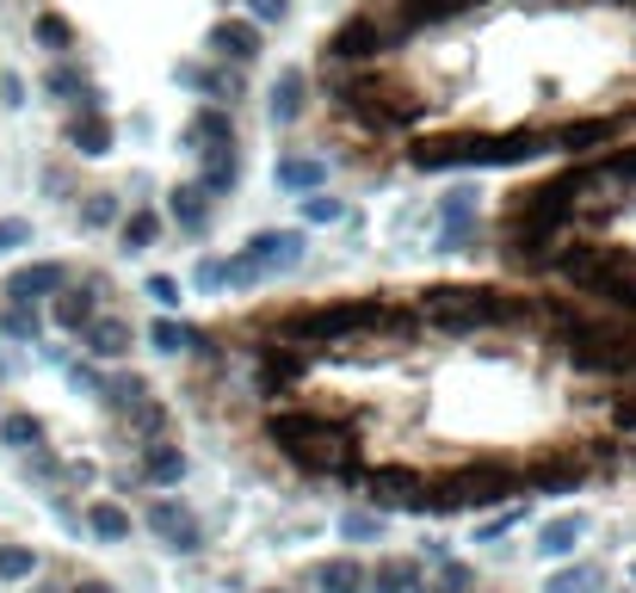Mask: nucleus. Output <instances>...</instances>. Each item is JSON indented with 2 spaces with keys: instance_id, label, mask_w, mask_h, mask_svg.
I'll return each instance as SVG.
<instances>
[{
  "instance_id": "1",
  "label": "nucleus",
  "mask_w": 636,
  "mask_h": 593,
  "mask_svg": "<svg viewBox=\"0 0 636 593\" xmlns=\"http://www.w3.org/2000/svg\"><path fill=\"white\" fill-rule=\"evenodd\" d=\"M562 180H569V198H575V217H569L562 235H606V242L624 248V279L599 297V309L636 322V143L569 161Z\"/></svg>"
},
{
  "instance_id": "2",
  "label": "nucleus",
  "mask_w": 636,
  "mask_h": 593,
  "mask_svg": "<svg viewBox=\"0 0 636 593\" xmlns=\"http://www.w3.org/2000/svg\"><path fill=\"white\" fill-rule=\"evenodd\" d=\"M266 440L278 445L290 464H303L309 477L365 482V464L352 452V421H340V415H322V408H278L266 421Z\"/></svg>"
},
{
  "instance_id": "3",
  "label": "nucleus",
  "mask_w": 636,
  "mask_h": 593,
  "mask_svg": "<svg viewBox=\"0 0 636 593\" xmlns=\"http://www.w3.org/2000/svg\"><path fill=\"white\" fill-rule=\"evenodd\" d=\"M334 106H340V118H352V124L371 131V136L414 131V124L426 118V99L414 94L408 81L384 75L377 62H371V69H352V75L334 69Z\"/></svg>"
},
{
  "instance_id": "4",
  "label": "nucleus",
  "mask_w": 636,
  "mask_h": 593,
  "mask_svg": "<svg viewBox=\"0 0 636 593\" xmlns=\"http://www.w3.org/2000/svg\"><path fill=\"white\" fill-rule=\"evenodd\" d=\"M408 161L421 173H445V168H507L501 131H451V136H426L408 149Z\"/></svg>"
},
{
  "instance_id": "5",
  "label": "nucleus",
  "mask_w": 636,
  "mask_h": 593,
  "mask_svg": "<svg viewBox=\"0 0 636 593\" xmlns=\"http://www.w3.org/2000/svg\"><path fill=\"white\" fill-rule=\"evenodd\" d=\"M389 50H402V44H396V32L384 25V13H352V20L328 38L334 69H371V62L389 57Z\"/></svg>"
},
{
  "instance_id": "6",
  "label": "nucleus",
  "mask_w": 636,
  "mask_h": 593,
  "mask_svg": "<svg viewBox=\"0 0 636 593\" xmlns=\"http://www.w3.org/2000/svg\"><path fill=\"white\" fill-rule=\"evenodd\" d=\"M174 81H179V87H192V94H204L211 106H241V99H248V81H241V69H235V62H211V69L179 62Z\"/></svg>"
},
{
  "instance_id": "7",
  "label": "nucleus",
  "mask_w": 636,
  "mask_h": 593,
  "mask_svg": "<svg viewBox=\"0 0 636 593\" xmlns=\"http://www.w3.org/2000/svg\"><path fill=\"white\" fill-rule=\"evenodd\" d=\"M365 489H371V507H384V514H396V507L426 514L433 507V489L414 470H377V477H365Z\"/></svg>"
},
{
  "instance_id": "8",
  "label": "nucleus",
  "mask_w": 636,
  "mask_h": 593,
  "mask_svg": "<svg viewBox=\"0 0 636 593\" xmlns=\"http://www.w3.org/2000/svg\"><path fill=\"white\" fill-rule=\"evenodd\" d=\"M62 143H68L80 161H99V155H112L117 131H112V118H105V106H80V112H68V124H62Z\"/></svg>"
},
{
  "instance_id": "9",
  "label": "nucleus",
  "mask_w": 636,
  "mask_h": 593,
  "mask_svg": "<svg viewBox=\"0 0 636 593\" xmlns=\"http://www.w3.org/2000/svg\"><path fill=\"white\" fill-rule=\"evenodd\" d=\"M149 532L174 551H198V514L179 495H154L149 501Z\"/></svg>"
},
{
  "instance_id": "10",
  "label": "nucleus",
  "mask_w": 636,
  "mask_h": 593,
  "mask_svg": "<svg viewBox=\"0 0 636 593\" xmlns=\"http://www.w3.org/2000/svg\"><path fill=\"white\" fill-rule=\"evenodd\" d=\"M68 285V267L62 260H32V267L7 272V304H43Z\"/></svg>"
},
{
  "instance_id": "11",
  "label": "nucleus",
  "mask_w": 636,
  "mask_h": 593,
  "mask_svg": "<svg viewBox=\"0 0 636 593\" xmlns=\"http://www.w3.org/2000/svg\"><path fill=\"white\" fill-rule=\"evenodd\" d=\"M260 32L266 25H253V20H216L211 25V50H216V62H235V69H248V62H260Z\"/></svg>"
},
{
  "instance_id": "12",
  "label": "nucleus",
  "mask_w": 636,
  "mask_h": 593,
  "mask_svg": "<svg viewBox=\"0 0 636 593\" xmlns=\"http://www.w3.org/2000/svg\"><path fill=\"white\" fill-rule=\"evenodd\" d=\"M43 94L62 99L68 112H80V106H105V99H99V87H93V75H87L80 62H68V57L50 62V75H43Z\"/></svg>"
},
{
  "instance_id": "13",
  "label": "nucleus",
  "mask_w": 636,
  "mask_h": 593,
  "mask_svg": "<svg viewBox=\"0 0 636 593\" xmlns=\"http://www.w3.org/2000/svg\"><path fill=\"white\" fill-rule=\"evenodd\" d=\"M476 198H483L476 186H458L451 198H445V223H439V248L445 254H463L470 242H476Z\"/></svg>"
},
{
  "instance_id": "14",
  "label": "nucleus",
  "mask_w": 636,
  "mask_h": 593,
  "mask_svg": "<svg viewBox=\"0 0 636 593\" xmlns=\"http://www.w3.org/2000/svg\"><path fill=\"white\" fill-rule=\"evenodd\" d=\"M99 316V285L87 279V285H62L57 297H50V322L62 328V334H87V322Z\"/></svg>"
},
{
  "instance_id": "15",
  "label": "nucleus",
  "mask_w": 636,
  "mask_h": 593,
  "mask_svg": "<svg viewBox=\"0 0 636 593\" xmlns=\"http://www.w3.org/2000/svg\"><path fill=\"white\" fill-rule=\"evenodd\" d=\"M248 254L260 260L266 272H290V267H303V254H309V242H303V230H260L248 242Z\"/></svg>"
},
{
  "instance_id": "16",
  "label": "nucleus",
  "mask_w": 636,
  "mask_h": 593,
  "mask_svg": "<svg viewBox=\"0 0 636 593\" xmlns=\"http://www.w3.org/2000/svg\"><path fill=\"white\" fill-rule=\"evenodd\" d=\"M272 106H266V118L278 124V131H290L297 118H303V106H309V75L303 69H278V81H272Z\"/></svg>"
},
{
  "instance_id": "17",
  "label": "nucleus",
  "mask_w": 636,
  "mask_h": 593,
  "mask_svg": "<svg viewBox=\"0 0 636 593\" xmlns=\"http://www.w3.org/2000/svg\"><path fill=\"white\" fill-rule=\"evenodd\" d=\"M309 588L315 593H365L371 588V569L359 556H328V563H315L309 569Z\"/></svg>"
},
{
  "instance_id": "18",
  "label": "nucleus",
  "mask_w": 636,
  "mask_h": 593,
  "mask_svg": "<svg viewBox=\"0 0 636 593\" xmlns=\"http://www.w3.org/2000/svg\"><path fill=\"white\" fill-rule=\"evenodd\" d=\"M198 186L211 192V198H229L235 186H241V155L229 149H198Z\"/></svg>"
},
{
  "instance_id": "19",
  "label": "nucleus",
  "mask_w": 636,
  "mask_h": 593,
  "mask_svg": "<svg viewBox=\"0 0 636 593\" xmlns=\"http://www.w3.org/2000/svg\"><path fill=\"white\" fill-rule=\"evenodd\" d=\"M167 211H174V223L186 235H204V230H211V192L198 186V180H186V186L167 192Z\"/></svg>"
},
{
  "instance_id": "20",
  "label": "nucleus",
  "mask_w": 636,
  "mask_h": 593,
  "mask_svg": "<svg viewBox=\"0 0 636 593\" xmlns=\"http://www.w3.org/2000/svg\"><path fill=\"white\" fill-rule=\"evenodd\" d=\"M80 341H87L93 359H124V353H130V322H124V316H93Z\"/></svg>"
},
{
  "instance_id": "21",
  "label": "nucleus",
  "mask_w": 636,
  "mask_h": 593,
  "mask_svg": "<svg viewBox=\"0 0 636 593\" xmlns=\"http://www.w3.org/2000/svg\"><path fill=\"white\" fill-rule=\"evenodd\" d=\"M142 477H149L154 489H174V482L186 477V452H179L174 440H149L142 445Z\"/></svg>"
},
{
  "instance_id": "22",
  "label": "nucleus",
  "mask_w": 636,
  "mask_h": 593,
  "mask_svg": "<svg viewBox=\"0 0 636 593\" xmlns=\"http://www.w3.org/2000/svg\"><path fill=\"white\" fill-rule=\"evenodd\" d=\"M99 403H105L117 421H124L136 403H149V383L136 378V371H105V378H99Z\"/></svg>"
},
{
  "instance_id": "23",
  "label": "nucleus",
  "mask_w": 636,
  "mask_h": 593,
  "mask_svg": "<svg viewBox=\"0 0 636 593\" xmlns=\"http://www.w3.org/2000/svg\"><path fill=\"white\" fill-rule=\"evenodd\" d=\"M371 588L377 593H426L421 588V563H414V556H384V563L371 569Z\"/></svg>"
},
{
  "instance_id": "24",
  "label": "nucleus",
  "mask_w": 636,
  "mask_h": 593,
  "mask_svg": "<svg viewBox=\"0 0 636 593\" xmlns=\"http://www.w3.org/2000/svg\"><path fill=\"white\" fill-rule=\"evenodd\" d=\"M322 180H328V161H315V155H285L278 161V186L297 192V198L303 192H322Z\"/></svg>"
},
{
  "instance_id": "25",
  "label": "nucleus",
  "mask_w": 636,
  "mask_h": 593,
  "mask_svg": "<svg viewBox=\"0 0 636 593\" xmlns=\"http://www.w3.org/2000/svg\"><path fill=\"white\" fill-rule=\"evenodd\" d=\"M192 143H198V149H229V143H235L229 106H198V112H192Z\"/></svg>"
},
{
  "instance_id": "26",
  "label": "nucleus",
  "mask_w": 636,
  "mask_h": 593,
  "mask_svg": "<svg viewBox=\"0 0 636 593\" xmlns=\"http://www.w3.org/2000/svg\"><path fill=\"white\" fill-rule=\"evenodd\" d=\"M117 242H124V254H149L154 242H161V217L142 205V211H130L124 223H117Z\"/></svg>"
},
{
  "instance_id": "27",
  "label": "nucleus",
  "mask_w": 636,
  "mask_h": 593,
  "mask_svg": "<svg viewBox=\"0 0 636 593\" xmlns=\"http://www.w3.org/2000/svg\"><path fill=\"white\" fill-rule=\"evenodd\" d=\"M0 440L13 445V452H38L43 445V421L38 415H25V408H13V415L0 421Z\"/></svg>"
},
{
  "instance_id": "28",
  "label": "nucleus",
  "mask_w": 636,
  "mask_h": 593,
  "mask_svg": "<svg viewBox=\"0 0 636 593\" xmlns=\"http://www.w3.org/2000/svg\"><path fill=\"white\" fill-rule=\"evenodd\" d=\"M112 223H124L117 192H87V205H80V230H112Z\"/></svg>"
},
{
  "instance_id": "29",
  "label": "nucleus",
  "mask_w": 636,
  "mask_h": 593,
  "mask_svg": "<svg viewBox=\"0 0 636 593\" xmlns=\"http://www.w3.org/2000/svg\"><path fill=\"white\" fill-rule=\"evenodd\" d=\"M192 341H198V328L174 322V316H161V322L149 328V346H154V353H192Z\"/></svg>"
},
{
  "instance_id": "30",
  "label": "nucleus",
  "mask_w": 636,
  "mask_h": 593,
  "mask_svg": "<svg viewBox=\"0 0 636 593\" xmlns=\"http://www.w3.org/2000/svg\"><path fill=\"white\" fill-rule=\"evenodd\" d=\"M32 32H38V44L50 50V57H68V50H75V25L62 20V13H38Z\"/></svg>"
},
{
  "instance_id": "31",
  "label": "nucleus",
  "mask_w": 636,
  "mask_h": 593,
  "mask_svg": "<svg viewBox=\"0 0 636 593\" xmlns=\"http://www.w3.org/2000/svg\"><path fill=\"white\" fill-rule=\"evenodd\" d=\"M87 532H93V538H112V544H117V538H130V514H124L117 501H99L93 514H87Z\"/></svg>"
},
{
  "instance_id": "32",
  "label": "nucleus",
  "mask_w": 636,
  "mask_h": 593,
  "mask_svg": "<svg viewBox=\"0 0 636 593\" xmlns=\"http://www.w3.org/2000/svg\"><path fill=\"white\" fill-rule=\"evenodd\" d=\"M575 538H581V514H562V519H550V526H544L538 551L544 556H569V551H575Z\"/></svg>"
},
{
  "instance_id": "33",
  "label": "nucleus",
  "mask_w": 636,
  "mask_h": 593,
  "mask_svg": "<svg viewBox=\"0 0 636 593\" xmlns=\"http://www.w3.org/2000/svg\"><path fill=\"white\" fill-rule=\"evenodd\" d=\"M124 427H136L142 440H167V427H174V421H167V408L149 396V403H136L130 415H124Z\"/></svg>"
},
{
  "instance_id": "34",
  "label": "nucleus",
  "mask_w": 636,
  "mask_h": 593,
  "mask_svg": "<svg viewBox=\"0 0 636 593\" xmlns=\"http://www.w3.org/2000/svg\"><path fill=\"white\" fill-rule=\"evenodd\" d=\"M0 334L7 341H38V304H7V316H0Z\"/></svg>"
},
{
  "instance_id": "35",
  "label": "nucleus",
  "mask_w": 636,
  "mask_h": 593,
  "mask_svg": "<svg viewBox=\"0 0 636 593\" xmlns=\"http://www.w3.org/2000/svg\"><path fill=\"white\" fill-rule=\"evenodd\" d=\"M297 205H303V223H340V217H347V205H340L334 192H303Z\"/></svg>"
},
{
  "instance_id": "36",
  "label": "nucleus",
  "mask_w": 636,
  "mask_h": 593,
  "mask_svg": "<svg viewBox=\"0 0 636 593\" xmlns=\"http://www.w3.org/2000/svg\"><path fill=\"white\" fill-rule=\"evenodd\" d=\"M25 575H38V551H25V544H0V581H25Z\"/></svg>"
},
{
  "instance_id": "37",
  "label": "nucleus",
  "mask_w": 636,
  "mask_h": 593,
  "mask_svg": "<svg viewBox=\"0 0 636 593\" xmlns=\"http://www.w3.org/2000/svg\"><path fill=\"white\" fill-rule=\"evenodd\" d=\"M260 279H266V267H260V260H253V254H235V260H229V285H235V291L260 285Z\"/></svg>"
},
{
  "instance_id": "38",
  "label": "nucleus",
  "mask_w": 636,
  "mask_h": 593,
  "mask_svg": "<svg viewBox=\"0 0 636 593\" xmlns=\"http://www.w3.org/2000/svg\"><path fill=\"white\" fill-rule=\"evenodd\" d=\"M470 588H476V575L463 569V563H445L439 581H433V593H470Z\"/></svg>"
},
{
  "instance_id": "39",
  "label": "nucleus",
  "mask_w": 636,
  "mask_h": 593,
  "mask_svg": "<svg viewBox=\"0 0 636 593\" xmlns=\"http://www.w3.org/2000/svg\"><path fill=\"white\" fill-rule=\"evenodd\" d=\"M248 20L253 25H285L290 20V0H248Z\"/></svg>"
},
{
  "instance_id": "40",
  "label": "nucleus",
  "mask_w": 636,
  "mask_h": 593,
  "mask_svg": "<svg viewBox=\"0 0 636 593\" xmlns=\"http://www.w3.org/2000/svg\"><path fill=\"white\" fill-rule=\"evenodd\" d=\"M25 242H32V223H25V217H0V254L25 248Z\"/></svg>"
},
{
  "instance_id": "41",
  "label": "nucleus",
  "mask_w": 636,
  "mask_h": 593,
  "mask_svg": "<svg viewBox=\"0 0 636 593\" xmlns=\"http://www.w3.org/2000/svg\"><path fill=\"white\" fill-rule=\"evenodd\" d=\"M340 532L359 538V544H371V538L384 532V519H377V514H347V519H340Z\"/></svg>"
},
{
  "instance_id": "42",
  "label": "nucleus",
  "mask_w": 636,
  "mask_h": 593,
  "mask_svg": "<svg viewBox=\"0 0 636 593\" xmlns=\"http://www.w3.org/2000/svg\"><path fill=\"white\" fill-rule=\"evenodd\" d=\"M229 285V260H198V291H223Z\"/></svg>"
},
{
  "instance_id": "43",
  "label": "nucleus",
  "mask_w": 636,
  "mask_h": 593,
  "mask_svg": "<svg viewBox=\"0 0 636 593\" xmlns=\"http://www.w3.org/2000/svg\"><path fill=\"white\" fill-rule=\"evenodd\" d=\"M149 297L161 309H174L179 304V279H167V272H149Z\"/></svg>"
},
{
  "instance_id": "44",
  "label": "nucleus",
  "mask_w": 636,
  "mask_h": 593,
  "mask_svg": "<svg viewBox=\"0 0 636 593\" xmlns=\"http://www.w3.org/2000/svg\"><path fill=\"white\" fill-rule=\"evenodd\" d=\"M594 588V569H575V575H557L550 581V593H587Z\"/></svg>"
},
{
  "instance_id": "45",
  "label": "nucleus",
  "mask_w": 636,
  "mask_h": 593,
  "mask_svg": "<svg viewBox=\"0 0 636 593\" xmlns=\"http://www.w3.org/2000/svg\"><path fill=\"white\" fill-rule=\"evenodd\" d=\"M0 99H7V106H25V81L13 75V69H7V75H0Z\"/></svg>"
},
{
  "instance_id": "46",
  "label": "nucleus",
  "mask_w": 636,
  "mask_h": 593,
  "mask_svg": "<svg viewBox=\"0 0 636 593\" xmlns=\"http://www.w3.org/2000/svg\"><path fill=\"white\" fill-rule=\"evenodd\" d=\"M68 593H112V588H105V581H93V575H80V581H75Z\"/></svg>"
},
{
  "instance_id": "47",
  "label": "nucleus",
  "mask_w": 636,
  "mask_h": 593,
  "mask_svg": "<svg viewBox=\"0 0 636 593\" xmlns=\"http://www.w3.org/2000/svg\"><path fill=\"white\" fill-rule=\"evenodd\" d=\"M483 7H495V0H458V20L463 13H483Z\"/></svg>"
}]
</instances>
